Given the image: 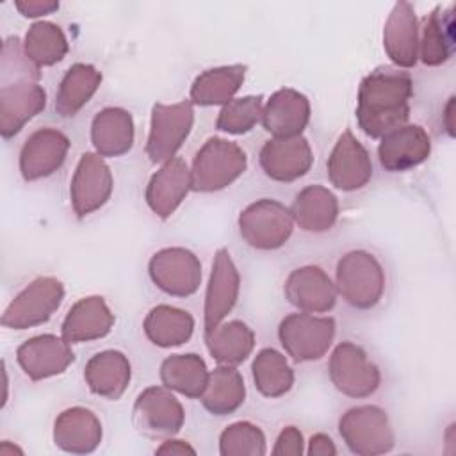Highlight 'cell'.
Returning <instances> with one entry per match:
<instances>
[{
	"mask_svg": "<svg viewBox=\"0 0 456 456\" xmlns=\"http://www.w3.org/2000/svg\"><path fill=\"white\" fill-rule=\"evenodd\" d=\"M4 399H2V406L7 403V390H9V381H7V369H5V363H4Z\"/></svg>",
	"mask_w": 456,
	"mask_h": 456,
	"instance_id": "47",
	"label": "cell"
},
{
	"mask_svg": "<svg viewBox=\"0 0 456 456\" xmlns=\"http://www.w3.org/2000/svg\"><path fill=\"white\" fill-rule=\"evenodd\" d=\"M75 360L71 344L62 335L43 333L27 338L16 349V362L32 381L62 374Z\"/></svg>",
	"mask_w": 456,
	"mask_h": 456,
	"instance_id": "15",
	"label": "cell"
},
{
	"mask_svg": "<svg viewBox=\"0 0 456 456\" xmlns=\"http://www.w3.org/2000/svg\"><path fill=\"white\" fill-rule=\"evenodd\" d=\"M221 456H264L267 454L265 433L249 420H237L219 435Z\"/></svg>",
	"mask_w": 456,
	"mask_h": 456,
	"instance_id": "39",
	"label": "cell"
},
{
	"mask_svg": "<svg viewBox=\"0 0 456 456\" xmlns=\"http://www.w3.org/2000/svg\"><path fill=\"white\" fill-rule=\"evenodd\" d=\"M132 419L141 433L153 438H169L182 429L185 410L173 390L164 385H153L137 395Z\"/></svg>",
	"mask_w": 456,
	"mask_h": 456,
	"instance_id": "11",
	"label": "cell"
},
{
	"mask_svg": "<svg viewBox=\"0 0 456 456\" xmlns=\"http://www.w3.org/2000/svg\"><path fill=\"white\" fill-rule=\"evenodd\" d=\"M46 107V91L37 80H14L0 86V134L16 135Z\"/></svg>",
	"mask_w": 456,
	"mask_h": 456,
	"instance_id": "21",
	"label": "cell"
},
{
	"mask_svg": "<svg viewBox=\"0 0 456 456\" xmlns=\"http://www.w3.org/2000/svg\"><path fill=\"white\" fill-rule=\"evenodd\" d=\"M155 454H164V456H185V454H191V456H194L196 449L187 440H182V438H176V436H169V438H164L160 442V445L155 449Z\"/></svg>",
	"mask_w": 456,
	"mask_h": 456,
	"instance_id": "44",
	"label": "cell"
},
{
	"mask_svg": "<svg viewBox=\"0 0 456 456\" xmlns=\"http://www.w3.org/2000/svg\"><path fill=\"white\" fill-rule=\"evenodd\" d=\"M431 153V137L424 126L406 123L379 139L378 160L388 173L413 169L428 160Z\"/></svg>",
	"mask_w": 456,
	"mask_h": 456,
	"instance_id": "20",
	"label": "cell"
},
{
	"mask_svg": "<svg viewBox=\"0 0 456 456\" xmlns=\"http://www.w3.org/2000/svg\"><path fill=\"white\" fill-rule=\"evenodd\" d=\"M148 276L167 296L187 297L201 285V262L187 248L169 246L155 251L148 262Z\"/></svg>",
	"mask_w": 456,
	"mask_h": 456,
	"instance_id": "10",
	"label": "cell"
},
{
	"mask_svg": "<svg viewBox=\"0 0 456 456\" xmlns=\"http://www.w3.org/2000/svg\"><path fill=\"white\" fill-rule=\"evenodd\" d=\"M0 75L2 84L14 80H39V68L28 61L23 43L18 37H9L2 45Z\"/></svg>",
	"mask_w": 456,
	"mask_h": 456,
	"instance_id": "40",
	"label": "cell"
},
{
	"mask_svg": "<svg viewBox=\"0 0 456 456\" xmlns=\"http://www.w3.org/2000/svg\"><path fill=\"white\" fill-rule=\"evenodd\" d=\"M14 7L20 11L25 18H39L52 14L59 9V2L53 0H20L14 4Z\"/></svg>",
	"mask_w": 456,
	"mask_h": 456,
	"instance_id": "42",
	"label": "cell"
},
{
	"mask_svg": "<svg viewBox=\"0 0 456 456\" xmlns=\"http://www.w3.org/2000/svg\"><path fill=\"white\" fill-rule=\"evenodd\" d=\"M194 126V105L189 100L151 107L146 155L153 164L176 157Z\"/></svg>",
	"mask_w": 456,
	"mask_h": 456,
	"instance_id": "9",
	"label": "cell"
},
{
	"mask_svg": "<svg viewBox=\"0 0 456 456\" xmlns=\"http://www.w3.org/2000/svg\"><path fill=\"white\" fill-rule=\"evenodd\" d=\"M413 80L408 71L379 66L360 82L356 94V121L363 134L381 139L410 119Z\"/></svg>",
	"mask_w": 456,
	"mask_h": 456,
	"instance_id": "1",
	"label": "cell"
},
{
	"mask_svg": "<svg viewBox=\"0 0 456 456\" xmlns=\"http://www.w3.org/2000/svg\"><path fill=\"white\" fill-rule=\"evenodd\" d=\"M69 137L53 128L43 126L32 132L21 144L18 167L25 182H36L59 171L69 151Z\"/></svg>",
	"mask_w": 456,
	"mask_h": 456,
	"instance_id": "13",
	"label": "cell"
},
{
	"mask_svg": "<svg viewBox=\"0 0 456 456\" xmlns=\"http://www.w3.org/2000/svg\"><path fill=\"white\" fill-rule=\"evenodd\" d=\"M191 182L196 192H217L237 182L246 167L248 155L233 141L210 137L191 162Z\"/></svg>",
	"mask_w": 456,
	"mask_h": 456,
	"instance_id": "3",
	"label": "cell"
},
{
	"mask_svg": "<svg viewBox=\"0 0 456 456\" xmlns=\"http://www.w3.org/2000/svg\"><path fill=\"white\" fill-rule=\"evenodd\" d=\"M248 68L244 64L216 66L201 71L189 91V102L200 107L226 105L235 98L246 78Z\"/></svg>",
	"mask_w": 456,
	"mask_h": 456,
	"instance_id": "29",
	"label": "cell"
},
{
	"mask_svg": "<svg viewBox=\"0 0 456 456\" xmlns=\"http://www.w3.org/2000/svg\"><path fill=\"white\" fill-rule=\"evenodd\" d=\"M338 210L337 196L321 183L303 187L290 205L294 224L310 233L331 230L338 219Z\"/></svg>",
	"mask_w": 456,
	"mask_h": 456,
	"instance_id": "28",
	"label": "cell"
},
{
	"mask_svg": "<svg viewBox=\"0 0 456 456\" xmlns=\"http://www.w3.org/2000/svg\"><path fill=\"white\" fill-rule=\"evenodd\" d=\"M310 114V100L303 93L281 87L264 102L260 123L273 137H296L306 128Z\"/></svg>",
	"mask_w": 456,
	"mask_h": 456,
	"instance_id": "24",
	"label": "cell"
},
{
	"mask_svg": "<svg viewBox=\"0 0 456 456\" xmlns=\"http://www.w3.org/2000/svg\"><path fill=\"white\" fill-rule=\"evenodd\" d=\"M135 126L132 114L123 107H105L91 121V142L100 157H121L134 146Z\"/></svg>",
	"mask_w": 456,
	"mask_h": 456,
	"instance_id": "27",
	"label": "cell"
},
{
	"mask_svg": "<svg viewBox=\"0 0 456 456\" xmlns=\"http://www.w3.org/2000/svg\"><path fill=\"white\" fill-rule=\"evenodd\" d=\"M283 294L296 310L306 314H328L338 297L335 281L319 265L292 269L283 283Z\"/></svg>",
	"mask_w": 456,
	"mask_h": 456,
	"instance_id": "18",
	"label": "cell"
},
{
	"mask_svg": "<svg viewBox=\"0 0 456 456\" xmlns=\"http://www.w3.org/2000/svg\"><path fill=\"white\" fill-rule=\"evenodd\" d=\"M200 401L210 415L224 417L237 411L246 401L244 378L237 367L217 365L214 370H210Z\"/></svg>",
	"mask_w": 456,
	"mask_h": 456,
	"instance_id": "35",
	"label": "cell"
},
{
	"mask_svg": "<svg viewBox=\"0 0 456 456\" xmlns=\"http://www.w3.org/2000/svg\"><path fill=\"white\" fill-rule=\"evenodd\" d=\"M208 374L210 370L205 360L196 353L169 354L162 360L159 370L164 387L189 399L201 397L208 381Z\"/></svg>",
	"mask_w": 456,
	"mask_h": 456,
	"instance_id": "34",
	"label": "cell"
},
{
	"mask_svg": "<svg viewBox=\"0 0 456 456\" xmlns=\"http://www.w3.org/2000/svg\"><path fill=\"white\" fill-rule=\"evenodd\" d=\"M192 191L191 167L182 157H173L160 164L150 176L144 200L148 208L160 219L171 217Z\"/></svg>",
	"mask_w": 456,
	"mask_h": 456,
	"instance_id": "19",
	"label": "cell"
},
{
	"mask_svg": "<svg viewBox=\"0 0 456 456\" xmlns=\"http://www.w3.org/2000/svg\"><path fill=\"white\" fill-rule=\"evenodd\" d=\"M305 452L310 454V456H335L338 451H337V445H335V442L330 435L315 433L306 442Z\"/></svg>",
	"mask_w": 456,
	"mask_h": 456,
	"instance_id": "43",
	"label": "cell"
},
{
	"mask_svg": "<svg viewBox=\"0 0 456 456\" xmlns=\"http://www.w3.org/2000/svg\"><path fill=\"white\" fill-rule=\"evenodd\" d=\"M452 109H454V96H451L444 107V126L447 134L452 137L454 135V123H452Z\"/></svg>",
	"mask_w": 456,
	"mask_h": 456,
	"instance_id": "45",
	"label": "cell"
},
{
	"mask_svg": "<svg viewBox=\"0 0 456 456\" xmlns=\"http://www.w3.org/2000/svg\"><path fill=\"white\" fill-rule=\"evenodd\" d=\"M14 454H23V449L18 447L16 444H11L9 440H2L0 456H14Z\"/></svg>",
	"mask_w": 456,
	"mask_h": 456,
	"instance_id": "46",
	"label": "cell"
},
{
	"mask_svg": "<svg viewBox=\"0 0 456 456\" xmlns=\"http://www.w3.org/2000/svg\"><path fill=\"white\" fill-rule=\"evenodd\" d=\"M335 289L349 306L356 310L374 308L387 287V274L381 262L367 249L344 253L335 267Z\"/></svg>",
	"mask_w": 456,
	"mask_h": 456,
	"instance_id": "2",
	"label": "cell"
},
{
	"mask_svg": "<svg viewBox=\"0 0 456 456\" xmlns=\"http://www.w3.org/2000/svg\"><path fill=\"white\" fill-rule=\"evenodd\" d=\"M251 376L256 390L269 399L289 394L294 387V369L287 356L274 347L260 349L251 363Z\"/></svg>",
	"mask_w": 456,
	"mask_h": 456,
	"instance_id": "36",
	"label": "cell"
},
{
	"mask_svg": "<svg viewBox=\"0 0 456 456\" xmlns=\"http://www.w3.org/2000/svg\"><path fill=\"white\" fill-rule=\"evenodd\" d=\"M346 447L358 456L387 454L395 445V433L387 411L376 404L353 406L338 419Z\"/></svg>",
	"mask_w": 456,
	"mask_h": 456,
	"instance_id": "5",
	"label": "cell"
},
{
	"mask_svg": "<svg viewBox=\"0 0 456 456\" xmlns=\"http://www.w3.org/2000/svg\"><path fill=\"white\" fill-rule=\"evenodd\" d=\"M52 438L64 452L89 454L100 447L103 428L93 410L86 406H71L55 417Z\"/></svg>",
	"mask_w": 456,
	"mask_h": 456,
	"instance_id": "23",
	"label": "cell"
},
{
	"mask_svg": "<svg viewBox=\"0 0 456 456\" xmlns=\"http://www.w3.org/2000/svg\"><path fill=\"white\" fill-rule=\"evenodd\" d=\"M194 317L187 310L171 305L153 306L142 321L146 338L162 349L178 347L189 342L194 333Z\"/></svg>",
	"mask_w": 456,
	"mask_h": 456,
	"instance_id": "31",
	"label": "cell"
},
{
	"mask_svg": "<svg viewBox=\"0 0 456 456\" xmlns=\"http://www.w3.org/2000/svg\"><path fill=\"white\" fill-rule=\"evenodd\" d=\"M130 379V360L118 349H103L94 353L84 367V381L87 388L94 395L109 401H118L128 388Z\"/></svg>",
	"mask_w": 456,
	"mask_h": 456,
	"instance_id": "26",
	"label": "cell"
},
{
	"mask_svg": "<svg viewBox=\"0 0 456 456\" xmlns=\"http://www.w3.org/2000/svg\"><path fill=\"white\" fill-rule=\"evenodd\" d=\"M116 317L103 296L80 297L64 315L61 335L69 344H82L107 337L114 328Z\"/></svg>",
	"mask_w": 456,
	"mask_h": 456,
	"instance_id": "25",
	"label": "cell"
},
{
	"mask_svg": "<svg viewBox=\"0 0 456 456\" xmlns=\"http://www.w3.org/2000/svg\"><path fill=\"white\" fill-rule=\"evenodd\" d=\"M305 438L303 433L299 431V428L296 426H285L276 440H274V447L271 449V454L274 456H301L305 454Z\"/></svg>",
	"mask_w": 456,
	"mask_h": 456,
	"instance_id": "41",
	"label": "cell"
},
{
	"mask_svg": "<svg viewBox=\"0 0 456 456\" xmlns=\"http://www.w3.org/2000/svg\"><path fill=\"white\" fill-rule=\"evenodd\" d=\"M264 102L265 100L262 94L235 96L221 107L216 119V128L232 135H240L253 130L262 118Z\"/></svg>",
	"mask_w": 456,
	"mask_h": 456,
	"instance_id": "38",
	"label": "cell"
},
{
	"mask_svg": "<svg viewBox=\"0 0 456 456\" xmlns=\"http://www.w3.org/2000/svg\"><path fill=\"white\" fill-rule=\"evenodd\" d=\"M114 176L105 162L94 151L80 155L69 182V201L77 217H87L100 210L112 194Z\"/></svg>",
	"mask_w": 456,
	"mask_h": 456,
	"instance_id": "12",
	"label": "cell"
},
{
	"mask_svg": "<svg viewBox=\"0 0 456 456\" xmlns=\"http://www.w3.org/2000/svg\"><path fill=\"white\" fill-rule=\"evenodd\" d=\"M328 178L333 187L344 192H353L365 187L372 175V160L367 148L354 137L351 130H344L326 162Z\"/></svg>",
	"mask_w": 456,
	"mask_h": 456,
	"instance_id": "17",
	"label": "cell"
},
{
	"mask_svg": "<svg viewBox=\"0 0 456 456\" xmlns=\"http://www.w3.org/2000/svg\"><path fill=\"white\" fill-rule=\"evenodd\" d=\"M335 333L333 317L299 310L285 315L278 326V340L294 362L321 360L331 347Z\"/></svg>",
	"mask_w": 456,
	"mask_h": 456,
	"instance_id": "6",
	"label": "cell"
},
{
	"mask_svg": "<svg viewBox=\"0 0 456 456\" xmlns=\"http://www.w3.org/2000/svg\"><path fill=\"white\" fill-rule=\"evenodd\" d=\"M237 226L248 246L274 251L287 244L296 224L290 207L273 198H260L240 210Z\"/></svg>",
	"mask_w": 456,
	"mask_h": 456,
	"instance_id": "4",
	"label": "cell"
},
{
	"mask_svg": "<svg viewBox=\"0 0 456 456\" xmlns=\"http://www.w3.org/2000/svg\"><path fill=\"white\" fill-rule=\"evenodd\" d=\"M64 285L55 276H37L27 283L2 314V326L28 330L45 324L59 310L64 299Z\"/></svg>",
	"mask_w": 456,
	"mask_h": 456,
	"instance_id": "7",
	"label": "cell"
},
{
	"mask_svg": "<svg viewBox=\"0 0 456 456\" xmlns=\"http://www.w3.org/2000/svg\"><path fill=\"white\" fill-rule=\"evenodd\" d=\"M328 376L340 394L353 399L369 397L381 385L379 367L369 358L360 344L351 340L337 344L331 351Z\"/></svg>",
	"mask_w": 456,
	"mask_h": 456,
	"instance_id": "8",
	"label": "cell"
},
{
	"mask_svg": "<svg viewBox=\"0 0 456 456\" xmlns=\"http://www.w3.org/2000/svg\"><path fill=\"white\" fill-rule=\"evenodd\" d=\"M420 27L410 2H397L383 27V48L394 68L410 69L419 62Z\"/></svg>",
	"mask_w": 456,
	"mask_h": 456,
	"instance_id": "22",
	"label": "cell"
},
{
	"mask_svg": "<svg viewBox=\"0 0 456 456\" xmlns=\"http://www.w3.org/2000/svg\"><path fill=\"white\" fill-rule=\"evenodd\" d=\"M240 273L226 248H219L214 255L203 303L205 331L221 324L239 301Z\"/></svg>",
	"mask_w": 456,
	"mask_h": 456,
	"instance_id": "14",
	"label": "cell"
},
{
	"mask_svg": "<svg viewBox=\"0 0 456 456\" xmlns=\"http://www.w3.org/2000/svg\"><path fill=\"white\" fill-rule=\"evenodd\" d=\"M102 84L98 68L87 62H75L64 73L55 93V112L61 118L77 116L96 94Z\"/></svg>",
	"mask_w": 456,
	"mask_h": 456,
	"instance_id": "32",
	"label": "cell"
},
{
	"mask_svg": "<svg viewBox=\"0 0 456 456\" xmlns=\"http://www.w3.org/2000/svg\"><path fill=\"white\" fill-rule=\"evenodd\" d=\"M21 43L25 55L39 69L61 62L69 50L64 30L57 23L43 20L30 25Z\"/></svg>",
	"mask_w": 456,
	"mask_h": 456,
	"instance_id": "37",
	"label": "cell"
},
{
	"mask_svg": "<svg viewBox=\"0 0 456 456\" xmlns=\"http://www.w3.org/2000/svg\"><path fill=\"white\" fill-rule=\"evenodd\" d=\"M454 5H436L420 28L419 61L426 66H442L454 53Z\"/></svg>",
	"mask_w": 456,
	"mask_h": 456,
	"instance_id": "30",
	"label": "cell"
},
{
	"mask_svg": "<svg viewBox=\"0 0 456 456\" xmlns=\"http://www.w3.org/2000/svg\"><path fill=\"white\" fill-rule=\"evenodd\" d=\"M205 346L219 365H240L255 349V333L242 321H223L205 331Z\"/></svg>",
	"mask_w": 456,
	"mask_h": 456,
	"instance_id": "33",
	"label": "cell"
},
{
	"mask_svg": "<svg viewBox=\"0 0 456 456\" xmlns=\"http://www.w3.org/2000/svg\"><path fill=\"white\" fill-rule=\"evenodd\" d=\"M258 164L264 175L274 182H296L312 169L314 150L303 135L271 137L260 148Z\"/></svg>",
	"mask_w": 456,
	"mask_h": 456,
	"instance_id": "16",
	"label": "cell"
}]
</instances>
